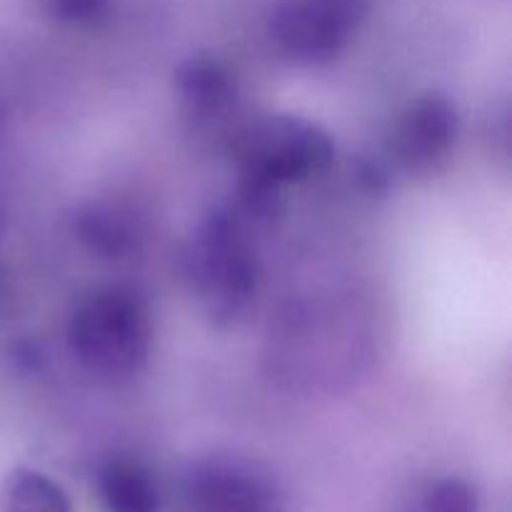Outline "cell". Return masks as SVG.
Returning <instances> with one entry per match:
<instances>
[{
	"instance_id": "9",
	"label": "cell",
	"mask_w": 512,
	"mask_h": 512,
	"mask_svg": "<svg viewBox=\"0 0 512 512\" xmlns=\"http://www.w3.org/2000/svg\"><path fill=\"white\" fill-rule=\"evenodd\" d=\"M78 240L100 258H123L138 238L135 223L115 205H88L75 220Z\"/></svg>"
},
{
	"instance_id": "10",
	"label": "cell",
	"mask_w": 512,
	"mask_h": 512,
	"mask_svg": "<svg viewBox=\"0 0 512 512\" xmlns=\"http://www.w3.org/2000/svg\"><path fill=\"white\" fill-rule=\"evenodd\" d=\"M0 512H73L68 493L35 468H13L0 483Z\"/></svg>"
},
{
	"instance_id": "12",
	"label": "cell",
	"mask_w": 512,
	"mask_h": 512,
	"mask_svg": "<svg viewBox=\"0 0 512 512\" xmlns=\"http://www.w3.org/2000/svg\"><path fill=\"white\" fill-rule=\"evenodd\" d=\"M55 20L68 25H93L108 13V0H45Z\"/></svg>"
},
{
	"instance_id": "8",
	"label": "cell",
	"mask_w": 512,
	"mask_h": 512,
	"mask_svg": "<svg viewBox=\"0 0 512 512\" xmlns=\"http://www.w3.org/2000/svg\"><path fill=\"white\" fill-rule=\"evenodd\" d=\"M95 493L105 512H163L158 480L140 460L113 455L95 473Z\"/></svg>"
},
{
	"instance_id": "4",
	"label": "cell",
	"mask_w": 512,
	"mask_h": 512,
	"mask_svg": "<svg viewBox=\"0 0 512 512\" xmlns=\"http://www.w3.org/2000/svg\"><path fill=\"white\" fill-rule=\"evenodd\" d=\"M368 8L370 0H278L270 35L285 58L318 68L348 50Z\"/></svg>"
},
{
	"instance_id": "2",
	"label": "cell",
	"mask_w": 512,
	"mask_h": 512,
	"mask_svg": "<svg viewBox=\"0 0 512 512\" xmlns=\"http://www.w3.org/2000/svg\"><path fill=\"white\" fill-rule=\"evenodd\" d=\"M183 260L190 290L210 323L235 328L245 320L258 300L263 270L250 223L233 205L198 220Z\"/></svg>"
},
{
	"instance_id": "3",
	"label": "cell",
	"mask_w": 512,
	"mask_h": 512,
	"mask_svg": "<svg viewBox=\"0 0 512 512\" xmlns=\"http://www.w3.org/2000/svg\"><path fill=\"white\" fill-rule=\"evenodd\" d=\"M153 315L130 285H103L75 303L68 318V348L88 375L108 383L130 380L153 353Z\"/></svg>"
},
{
	"instance_id": "1",
	"label": "cell",
	"mask_w": 512,
	"mask_h": 512,
	"mask_svg": "<svg viewBox=\"0 0 512 512\" xmlns=\"http://www.w3.org/2000/svg\"><path fill=\"white\" fill-rule=\"evenodd\" d=\"M238 188L233 208L248 223L270 220L288 185L323 175L335 160V143L315 120L270 113L240 128L233 143Z\"/></svg>"
},
{
	"instance_id": "5",
	"label": "cell",
	"mask_w": 512,
	"mask_h": 512,
	"mask_svg": "<svg viewBox=\"0 0 512 512\" xmlns=\"http://www.w3.org/2000/svg\"><path fill=\"white\" fill-rule=\"evenodd\" d=\"M183 512H280L273 478L238 455H210L190 465L180 488Z\"/></svg>"
},
{
	"instance_id": "11",
	"label": "cell",
	"mask_w": 512,
	"mask_h": 512,
	"mask_svg": "<svg viewBox=\"0 0 512 512\" xmlns=\"http://www.w3.org/2000/svg\"><path fill=\"white\" fill-rule=\"evenodd\" d=\"M420 512H480V495L468 480L445 475L425 485Z\"/></svg>"
},
{
	"instance_id": "6",
	"label": "cell",
	"mask_w": 512,
	"mask_h": 512,
	"mask_svg": "<svg viewBox=\"0 0 512 512\" xmlns=\"http://www.w3.org/2000/svg\"><path fill=\"white\" fill-rule=\"evenodd\" d=\"M458 133L460 115L453 100L443 93H423L400 113L390 150L410 175H428L448 160Z\"/></svg>"
},
{
	"instance_id": "7",
	"label": "cell",
	"mask_w": 512,
	"mask_h": 512,
	"mask_svg": "<svg viewBox=\"0 0 512 512\" xmlns=\"http://www.w3.org/2000/svg\"><path fill=\"white\" fill-rule=\"evenodd\" d=\"M175 90H178L183 110L195 123L223 118L233 108L235 95H238L233 73L208 55L188 58L175 70Z\"/></svg>"
}]
</instances>
